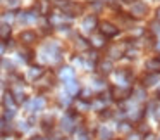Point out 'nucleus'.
<instances>
[{"instance_id": "nucleus-1", "label": "nucleus", "mask_w": 160, "mask_h": 140, "mask_svg": "<svg viewBox=\"0 0 160 140\" xmlns=\"http://www.w3.org/2000/svg\"><path fill=\"white\" fill-rule=\"evenodd\" d=\"M100 33L105 36V38H112V36H115L119 33V28L115 24H112V23H102L100 24Z\"/></svg>"}, {"instance_id": "nucleus-2", "label": "nucleus", "mask_w": 160, "mask_h": 140, "mask_svg": "<svg viewBox=\"0 0 160 140\" xmlns=\"http://www.w3.org/2000/svg\"><path fill=\"white\" fill-rule=\"evenodd\" d=\"M146 11H148L146 4H141V2H134V4H132V7H131V14L136 16V18H141V16H145Z\"/></svg>"}, {"instance_id": "nucleus-3", "label": "nucleus", "mask_w": 160, "mask_h": 140, "mask_svg": "<svg viewBox=\"0 0 160 140\" xmlns=\"http://www.w3.org/2000/svg\"><path fill=\"white\" fill-rule=\"evenodd\" d=\"M43 107H45V99H42V97H36L29 102V111H33V112L42 111Z\"/></svg>"}, {"instance_id": "nucleus-4", "label": "nucleus", "mask_w": 160, "mask_h": 140, "mask_svg": "<svg viewBox=\"0 0 160 140\" xmlns=\"http://www.w3.org/2000/svg\"><path fill=\"white\" fill-rule=\"evenodd\" d=\"M60 128L64 130V132H72L74 130V119H72V116H64L62 118V121H60Z\"/></svg>"}, {"instance_id": "nucleus-5", "label": "nucleus", "mask_w": 160, "mask_h": 140, "mask_svg": "<svg viewBox=\"0 0 160 140\" xmlns=\"http://www.w3.org/2000/svg\"><path fill=\"white\" fill-rule=\"evenodd\" d=\"M4 107L5 109H16V99L12 92H5L4 94Z\"/></svg>"}, {"instance_id": "nucleus-6", "label": "nucleus", "mask_w": 160, "mask_h": 140, "mask_svg": "<svg viewBox=\"0 0 160 140\" xmlns=\"http://www.w3.org/2000/svg\"><path fill=\"white\" fill-rule=\"evenodd\" d=\"M98 69H100V73H102V74H110V73H112V69H114V64H112V61H110V59L102 61V62L98 64Z\"/></svg>"}, {"instance_id": "nucleus-7", "label": "nucleus", "mask_w": 160, "mask_h": 140, "mask_svg": "<svg viewBox=\"0 0 160 140\" xmlns=\"http://www.w3.org/2000/svg\"><path fill=\"white\" fill-rule=\"evenodd\" d=\"M40 76H43V69L40 66H31L29 67V71H28V78L31 81H35V80H38Z\"/></svg>"}, {"instance_id": "nucleus-8", "label": "nucleus", "mask_w": 160, "mask_h": 140, "mask_svg": "<svg viewBox=\"0 0 160 140\" xmlns=\"http://www.w3.org/2000/svg\"><path fill=\"white\" fill-rule=\"evenodd\" d=\"M66 92L69 95H76L78 92H79V85L76 83V80H74V78H72V80H67L66 81Z\"/></svg>"}, {"instance_id": "nucleus-9", "label": "nucleus", "mask_w": 160, "mask_h": 140, "mask_svg": "<svg viewBox=\"0 0 160 140\" xmlns=\"http://www.w3.org/2000/svg\"><path fill=\"white\" fill-rule=\"evenodd\" d=\"M146 69L150 73H160V59H148L146 61Z\"/></svg>"}, {"instance_id": "nucleus-10", "label": "nucleus", "mask_w": 160, "mask_h": 140, "mask_svg": "<svg viewBox=\"0 0 160 140\" xmlns=\"http://www.w3.org/2000/svg\"><path fill=\"white\" fill-rule=\"evenodd\" d=\"M95 26H97V18H95V16H88V18H84V21H83L84 31H91V30H95Z\"/></svg>"}, {"instance_id": "nucleus-11", "label": "nucleus", "mask_w": 160, "mask_h": 140, "mask_svg": "<svg viewBox=\"0 0 160 140\" xmlns=\"http://www.w3.org/2000/svg\"><path fill=\"white\" fill-rule=\"evenodd\" d=\"M21 42L22 43H33V42H36V33L35 31H22L21 33Z\"/></svg>"}, {"instance_id": "nucleus-12", "label": "nucleus", "mask_w": 160, "mask_h": 140, "mask_svg": "<svg viewBox=\"0 0 160 140\" xmlns=\"http://www.w3.org/2000/svg\"><path fill=\"white\" fill-rule=\"evenodd\" d=\"M59 76L62 78L64 81L72 80V78H74V69H72V67H62V69H60V73H59Z\"/></svg>"}, {"instance_id": "nucleus-13", "label": "nucleus", "mask_w": 160, "mask_h": 140, "mask_svg": "<svg viewBox=\"0 0 160 140\" xmlns=\"http://www.w3.org/2000/svg\"><path fill=\"white\" fill-rule=\"evenodd\" d=\"M157 81H158V76H157V73L146 74V76L143 78V85H145V87H152V85L157 83Z\"/></svg>"}, {"instance_id": "nucleus-14", "label": "nucleus", "mask_w": 160, "mask_h": 140, "mask_svg": "<svg viewBox=\"0 0 160 140\" xmlns=\"http://www.w3.org/2000/svg\"><path fill=\"white\" fill-rule=\"evenodd\" d=\"M9 36H11V26H9L7 23H2V24H0V38L7 40Z\"/></svg>"}, {"instance_id": "nucleus-15", "label": "nucleus", "mask_w": 160, "mask_h": 140, "mask_svg": "<svg viewBox=\"0 0 160 140\" xmlns=\"http://www.w3.org/2000/svg\"><path fill=\"white\" fill-rule=\"evenodd\" d=\"M98 137H100V140H110L112 138V132L107 128V126H102V128L98 130Z\"/></svg>"}, {"instance_id": "nucleus-16", "label": "nucleus", "mask_w": 160, "mask_h": 140, "mask_svg": "<svg viewBox=\"0 0 160 140\" xmlns=\"http://www.w3.org/2000/svg\"><path fill=\"white\" fill-rule=\"evenodd\" d=\"M129 95V90H122V88H112V97L114 99H124Z\"/></svg>"}, {"instance_id": "nucleus-17", "label": "nucleus", "mask_w": 160, "mask_h": 140, "mask_svg": "<svg viewBox=\"0 0 160 140\" xmlns=\"http://www.w3.org/2000/svg\"><path fill=\"white\" fill-rule=\"evenodd\" d=\"M117 130L121 133H129L132 130V125H129L128 121H122V123H119V125H117Z\"/></svg>"}, {"instance_id": "nucleus-18", "label": "nucleus", "mask_w": 160, "mask_h": 140, "mask_svg": "<svg viewBox=\"0 0 160 140\" xmlns=\"http://www.w3.org/2000/svg\"><path fill=\"white\" fill-rule=\"evenodd\" d=\"M38 11L42 12V14H47V12L50 11V4L47 2V0H42V2H40V5H38Z\"/></svg>"}, {"instance_id": "nucleus-19", "label": "nucleus", "mask_w": 160, "mask_h": 140, "mask_svg": "<svg viewBox=\"0 0 160 140\" xmlns=\"http://www.w3.org/2000/svg\"><path fill=\"white\" fill-rule=\"evenodd\" d=\"M76 45H78V49H81V50H86L88 47H90V43H88L84 38H81V36H78V40H76Z\"/></svg>"}, {"instance_id": "nucleus-20", "label": "nucleus", "mask_w": 160, "mask_h": 140, "mask_svg": "<svg viewBox=\"0 0 160 140\" xmlns=\"http://www.w3.org/2000/svg\"><path fill=\"white\" fill-rule=\"evenodd\" d=\"M93 45H95V47L105 45V36H103V35H102V36H95V38H93Z\"/></svg>"}, {"instance_id": "nucleus-21", "label": "nucleus", "mask_w": 160, "mask_h": 140, "mask_svg": "<svg viewBox=\"0 0 160 140\" xmlns=\"http://www.w3.org/2000/svg\"><path fill=\"white\" fill-rule=\"evenodd\" d=\"M14 114H16V111H14V109H5V118H7V119L14 118Z\"/></svg>"}, {"instance_id": "nucleus-22", "label": "nucleus", "mask_w": 160, "mask_h": 140, "mask_svg": "<svg viewBox=\"0 0 160 140\" xmlns=\"http://www.w3.org/2000/svg\"><path fill=\"white\" fill-rule=\"evenodd\" d=\"M138 132L145 135V133H148V126H146V125H143V123H141V125L138 126Z\"/></svg>"}, {"instance_id": "nucleus-23", "label": "nucleus", "mask_w": 160, "mask_h": 140, "mask_svg": "<svg viewBox=\"0 0 160 140\" xmlns=\"http://www.w3.org/2000/svg\"><path fill=\"white\" fill-rule=\"evenodd\" d=\"M12 19H14V14H12V12H7V14L4 16V21H5V23H11Z\"/></svg>"}, {"instance_id": "nucleus-24", "label": "nucleus", "mask_w": 160, "mask_h": 140, "mask_svg": "<svg viewBox=\"0 0 160 140\" xmlns=\"http://www.w3.org/2000/svg\"><path fill=\"white\" fill-rule=\"evenodd\" d=\"M152 31L153 33H160V24H158V23H153V24H152Z\"/></svg>"}, {"instance_id": "nucleus-25", "label": "nucleus", "mask_w": 160, "mask_h": 140, "mask_svg": "<svg viewBox=\"0 0 160 140\" xmlns=\"http://www.w3.org/2000/svg\"><path fill=\"white\" fill-rule=\"evenodd\" d=\"M110 54H112V57H121V52H119L117 49H112Z\"/></svg>"}, {"instance_id": "nucleus-26", "label": "nucleus", "mask_w": 160, "mask_h": 140, "mask_svg": "<svg viewBox=\"0 0 160 140\" xmlns=\"http://www.w3.org/2000/svg\"><path fill=\"white\" fill-rule=\"evenodd\" d=\"M81 95H83V100H88V99H90V90H84Z\"/></svg>"}, {"instance_id": "nucleus-27", "label": "nucleus", "mask_w": 160, "mask_h": 140, "mask_svg": "<svg viewBox=\"0 0 160 140\" xmlns=\"http://www.w3.org/2000/svg\"><path fill=\"white\" fill-rule=\"evenodd\" d=\"M95 87L102 88V87H103V81H102V80H95Z\"/></svg>"}, {"instance_id": "nucleus-28", "label": "nucleus", "mask_w": 160, "mask_h": 140, "mask_svg": "<svg viewBox=\"0 0 160 140\" xmlns=\"http://www.w3.org/2000/svg\"><path fill=\"white\" fill-rule=\"evenodd\" d=\"M7 4L11 5V7H14V5H18V4H19V0H9Z\"/></svg>"}, {"instance_id": "nucleus-29", "label": "nucleus", "mask_w": 160, "mask_h": 140, "mask_svg": "<svg viewBox=\"0 0 160 140\" xmlns=\"http://www.w3.org/2000/svg\"><path fill=\"white\" fill-rule=\"evenodd\" d=\"M4 50H5V45H4V43H0V56L4 54Z\"/></svg>"}, {"instance_id": "nucleus-30", "label": "nucleus", "mask_w": 160, "mask_h": 140, "mask_svg": "<svg viewBox=\"0 0 160 140\" xmlns=\"http://www.w3.org/2000/svg\"><path fill=\"white\" fill-rule=\"evenodd\" d=\"M79 140H90V138H88V135H81Z\"/></svg>"}, {"instance_id": "nucleus-31", "label": "nucleus", "mask_w": 160, "mask_h": 140, "mask_svg": "<svg viewBox=\"0 0 160 140\" xmlns=\"http://www.w3.org/2000/svg\"><path fill=\"white\" fill-rule=\"evenodd\" d=\"M122 2H126V4H134V0H122Z\"/></svg>"}, {"instance_id": "nucleus-32", "label": "nucleus", "mask_w": 160, "mask_h": 140, "mask_svg": "<svg viewBox=\"0 0 160 140\" xmlns=\"http://www.w3.org/2000/svg\"><path fill=\"white\" fill-rule=\"evenodd\" d=\"M31 140H43V138H42V137H33Z\"/></svg>"}, {"instance_id": "nucleus-33", "label": "nucleus", "mask_w": 160, "mask_h": 140, "mask_svg": "<svg viewBox=\"0 0 160 140\" xmlns=\"http://www.w3.org/2000/svg\"><path fill=\"white\" fill-rule=\"evenodd\" d=\"M157 18H158V21H160V9L157 11Z\"/></svg>"}, {"instance_id": "nucleus-34", "label": "nucleus", "mask_w": 160, "mask_h": 140, "mask_svg": "<svg viewBox=\"0 0 160 140\" xmlns=\"http://www.w3.org/2000/svg\"><path fill=\"white\" fill-rule=\"evenodd\" d=\"M2 128H4V125H2V119H0V130H2Z\"/></svg>"}, {"instance_id": "nucleus-35", "label": "nucleus", "mask_w": 160, "mask_h": 140, "mask_svg": "<svg viewBox=\"0 0 160 140\" xmlns=\"http://www.w3.org/2000/svg\"><path fill=\"white\" fill-rule=\"evenodd\" d=\"M157 47H158V49H160V42H158V43H157Z\"/></svg>"}, {"instance_id": "nucleus-36", "label": "nucleus", "mask_w": 160, "mask_h": 140, "mask_svg": "<svg viewBox=\"0 0 160 140\" xmlns=\"http://www.w3.org/2000/svg\"><path fill=\"white\" fill-rule=\"evenodd\" d=\"M158 97H160V90H158Z\"/></svg>"}, {"instance_id": "nucleus-37", "label": "nucleus", "mask_w": 160, "mask_h": 140, "mask_svg": "<svg viewBox=\"0 0 160 140\" xmlns=\"http://www.w3.org/2000/svg\"><path fill=\"white\" fill-rule=\"evenodd\" d=\"M0 140H4V138H2V137H0Z\"/></svg>"}]
</instances>
